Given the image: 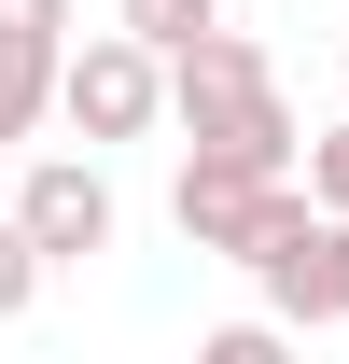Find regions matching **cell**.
Here are the masks:
<instances>
[{"label": "cell", "instance_id": "cell-10", "mask_svg": "<svg viewBox=\"0 0 349 364\" xmlns=\"http://www.w3.org/2000/svg\"><path fill=\"white\" fill-rule=\"evenodd\" d=\"M307 196H321V210H349V127L307 140Z\"/></svg>", "mask_w": 349, "mask_h": 364}, {"label": "cell", "instance_id": "cell-11", "mask_svg": "<svg viewBox=\"0 0 349 364\" xmlns=\"http://www.w3.org/2000/svg\"><path fill=\"white\" fill-rule=\"evenodd\" d=\"M0 43H70V0H0Z\"/></svg>", "mask_w": 349, "mask_h": 364}, {"label": "cell", "instance_id": "cell-3", "mask_svg": "<svg viewBox=\"0 0 349 364\" xmlns=\"http://www.w3.org/2000/svg\"><path fill=\"white\" fill-rule=\"evenodd\" d=\"M279 210H294V168H252V154H182V196H168V225L196 238L210 267H252Z\"/></svg>", "mask_w": 349, "mask_h": 364}, {"label": "cell", "instance_id": "cell-5", "mask_svg": "<svg viewBox=\"0 0 349 364\" xmlns=\"http://www.w3.org/2000/svg\"><path fill=\"white\" fill-rule=\"evenodd\" d=\"M14 225L43 238L56 267H98V252H112L126 210H112V182H98V140H84V154H43V168L14 182Z\"/></svg>", "mask_w": 349, "mask_h": 364}, {"label": "cell", "instance_id": "cell-4", "mask_svg": "<svg viewBox=\"0 0 349 364\" xmlns=\"http://www.w3.org/2000/svg\"><path fill=\"white\" fill-rule=\"evenodd\" d=\"M252 280H265V309L294 322V336H321V322H349V210H321V196H294V210L265 225Z\"/></svg>", "mask_w": 349, "mask_h": 364}, {"label": "cell", "instance_id": "cell-2", "mask_svg": "<svg viewBox=\"0 0 349 364\" xmlns=\"http://www.w3.org/2000/svg\"><path fill=\"white\" fill-rule=\"evenodd\" d=\"M56 112H70V140H140V127H168V43L84 28L70 70H56Z\"/></svg>", "mask_w": 349, "mask_h": 364}, {"label": "cell", "instance_id": "cell-6", "mask_svg": "<svg viewBox=\"0 0 349 364\" xmlns=\"http://www.w3.org/2000/svg\"><path fill=\"white\" fill-rule=\"evenodd\" d=\"M56 70H70V43H0V154L56 112Z\"/></svg>", "mask_w": 349, "mask_h": 364}, {"label": "cell", "instance_id": "cell-9", "mask_svg": "<svg viewBox=\"0 0 349 364\" xmlns=\"http://www.w3.org/2000/svg\"><path fill=\"white\" fill-rule=\"evenodd\" d=\"M279 336H294L279 309H265V322H223V336H210V364H279Z\"/></svg>", "mask_w": 349, "mask_h": 364}, {"label": "cell", "instance_id": "cell-8", "mask_svg": "<svg viewBox=\"0 0 349 364\" xmlns=\"http://www.w3.org/2000/svg\"><path fill=\"white\" fill-rule=\"evenodd\" d=\"M112 28H140V43H196V28H223V0H112Z\"/></svg>", "mask_w": 349, "mask_h": 364}, {"label": "cell", "instance_id": "cell-1", "mask_svg": "<svg viewBox=\"0 0 349 364\" xmlns=\"http://www.w3.org/2000/svg\"><path fill=\"white\" fill-rule=\"evenodd\" d=\"M168 112L196 154H252V168H294V98H279V70H265V43H238V28H196V43L168 56Z\"/></svg>", "mask_w": 349, "mask_h": 364}, {"label": "cell", "instance_id": "cell-7", "mask_svg": "<svg viewBox=\"0 0 349 364\" xmlns=\"http://www.w3.org/2000/svg\"><path fill=\"white\" fill-rule=\"evenodd\" d=\"M43 280H56V252L14 225V210H0V322H28V309H43Z\"/></svg>", "mask_w": 349, "mask_h": 364}]
</instances>
